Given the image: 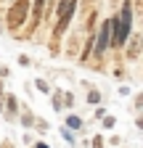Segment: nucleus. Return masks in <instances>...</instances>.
Instances as JSON below:
<instances>
[{"mask_svg": "<svg viewBox=\"0 0 143 148\" xmlns=\"http://www.w3.org/2000/svg\"><path fill=\"white\" fill-rule=\"evenodd\" d=\"M130 24H133V8H130V0H124L122 11L111 18V45H124L130 37Z\"/></svg>", "mask_w": 143, "mask_h": 148, "instance_id": "nucleus-1", "label": "nucleus"}, {"mask_svg": "<svg viewBox=\"0 0 143 148\" xmlns=\"http://www.w3.org/2000/svg\"><path fill=\"white\" fill-rule=\"evenodd\" d=\"M74 8H77V0H61L58 3V21H56V27H53V37H58V34H64V29L69 27V21H72V16H74Z\"/></svg>", "mask_w": 143, "mask_h": 148, "instance_id": "nucleus-2", "label": "nucleus"}, {"mask_svg": "<svg viewBox=\"0 0 143 148\" xmlns=\"http://www.w3.org/2000/svg\"><path fill=\"white\" fill-rule=\"evenodd\" d=\"M27 11H29V0H16L8 11V29H19L27 18Z\"/></svg>", "mask_w": 143, "mask_h": 148, "instance_id": "nucleus-3", "label": "nucleus"}, {"mask_svg": "<svg viewBox=\"0 0 143 148\" xmlns=\"http://www.w3.org/2000/svg\"><path fill=\"white\" fill-rule=\"evenodd\" d=\"M109 42H111V18H109V21H103L101 32L96 34V56H98V58H101V53L106 50Z\"/></svg>", "mask_w": 143, "mask_h": 148, "instance_id": "nucleus-4", "label": "nucleus"}, {"mask_svg": "<svg viewBox=\"0 0 143 148\" xmlns=\"http://www.w3.org/2000/svg\"><path fill=\"white\" fill-rule=\"evenodd\" d=\"M127 40H130V45H127V56H130V58H138V50H140V37H138V34H130Z\"/></svg>", "mask_w": 143, "mask_h": 148, "instance_id": "nucleus-5", "label": "nucleus"}, {"mask_svg": "<svg viewBox=\"0 0 143 148\" xmlns=\"http://www.w3.org/2000/svg\"><path fill=\"white\" fill-rule=\"evenodd\" d=\"M6 101H8V111H6V116L13 119V114H16V95H8Z\"/></svg>", "mask_w": 143, "mask_h": 148, "instance_id": "nucleus-6", "label": "nucleus"}, {"mask_svg": "<svg viewBox=\"0 0 143 148\" xmlns=\"http://www.w3.org/2000/svg\"><path fill=\"white\" fill-rule=\"evenodd\" d=\"M43 5H45V0H34V21H40V16H43Z\"/></svg>", "mask_w": 143, "mask_h": 148, "instance_id": "nucleus-7", "label": "nucleus"}, {"mask_svg": "<svg viewBox=\"0 0 143 148\" xmlns=\"http://www.w3.org/2000/svg\"><path fill=\"white\" fill-rule=\"evenodd\" d=\"M66 124H69L72 130H80V124H82V122H80V116H69V119H66Z\"/></svg>", "mask_w": 143, "mask_h": 148, "instance_id": "nucleus-8", "label": "nucleus"}, {"mask_svg": "<svg viewBox=\"0 0 143 148\" xmlns=\"http://www.w3.org/2000/svg\"><path fill=\"white\" fill-rule=\"evenodd\" d=\"M61 106H64V103H61V92H56V95H53V108H56V111H58Z\"/></svg>", "mask_w": 143, "mask_h": 148, "instance_id": "nucleus-9", "label": "nucleus"}, {"mask_svg": "<svg viewBox=\"0 0 143 148\" xmlns=\"http://www.w3.org/2000/svg\"><path fill=\"white\" fill-rule=\"evenodd\" d=\"M87 98H90V103H101V95H98L96 90H90V95H87Z\"/></svg>", "mask_w": 143, "mask_h": 148, "instance_id": "nucleus-10", "label": "nucleus"}, {"mask_svg": "<svg viewBox=\"0 0 143 148\" xmlns=\"http://www.w3.org/2000/svg\"><path fill=\"white\" fill-rule=\"evenodd\" d=\"M114 124H117L114 116H106V119H103V127H114Z\"/></svg>", "mask_w": 143, "mask_h": 148, "instance_id": "nucleus-11", "label": "nucleus"}, {"mask_svg": "<svg viewBox=\"0 0 143 148\" xmlns=\"http://www.w3.org/2000/svg\"><path fill=\"white\" fill-rule=\"evenodd\" d=\"M37 90H43V92H48V85H45L43 79H37Z\"/></svg>", "mask_w": 143, "mask_h": 148, "instance_id": "nucleus-12", "label": "nucleus"}, {"mask_svg": "<svg viewBox=\"0 0 143 148\" xmlns=\"http://www.w3.org/2000/svg\"><path fill=\"white\" fill-rule=\"evenodd\" d=\"M93 148H103V138H96L93 140Z\"/></svg>", "mask_w": 143, "mask_h": 148, "instance_id": "nucleus-13", "label": "nucleus"}, {"mask_svg": "<svg viewBox=\"0 0 143 148\" xmlns=\"http://www.w3.org/2000/svg\"><path fill=\"white\" fill-rule=\"evenodd\" d=\"M0 111H3V85H0Z\"/></svg>", "mask_w": 143, "mask_h": 148, "instance_id": "nucleus-14", "label": "nucleus"}, {"mask_svg": "<svg viewBox=\"0 0 143 148\" xmlns=\"http://www.w3.org/2000/svg\"><path fill=\"white\" fill-rule=\"evenodd\" d=\"M37 148H48V145H43V143H40V145H37Z\"/></svg>", "mask_w": 143, "mask_h": 148, "instance_id": "nucleus-15", "label": "nucleus"}]
</instances>
